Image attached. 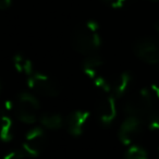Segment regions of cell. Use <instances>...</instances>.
Here are the masks:
<instances>
[{"label":"cell","instance_id":"6da1fadb","mask_svg":"<svg viewBox=\"0 0 159 159\" xmlns=\"http://www.w3.org/2000/svg\"><path fill=\"white\" fill-rule=\"evenodd\" d=\"M98 23L96 21H89L84 26H81L75 31L72 37V47L74 50L84 56L95 53L102 45Z\"/></svg>","mask_w":159,"mask_h":159},{"label":"cell","instance_id":"7a4b0ae2","mask_svg":"<svg viewBox=\"0 0 159 159\" xmlns=\"http://www.w3.org/2000/svg\"><path fill=\"white\" fill-rule=\"evenodd\" d=\"M124 111L128 116L142 118L144 116L149 117L154 112V100L152 93L148 89H142L133 94L124 105Z\"/></svg>","mask_w":159,"mask_h":159},{"label":"cell","instance_id":"3957f363","mask_svg":"<svg viewBox=\"0 0 159 159\" xmlns=\"http://www.w3.org/2000/svg\"><path fill=\"white\" fill-rule=\"evenodd\" d=\"M40 108L38 99L27 92L19 94L16 102V117L25 124H33L37 120V112Z\"/></svg>","mask_w":159,"mask_h":159},{"label":"cell","instance_id":"277c9868","mask_svg":"<svg viewBox=\"0 0 159 159\" xmlns=\"http://www.w3.org/2000/svg\"><path fill=\"white\" fill-rule=\"evenodd\" d=\"M27 85L31 89L46 97H56L60 93V87L56 81L48 75L39 72H34L30 75L27 79Z\"/></svg>","mask_w":159,"mask_h":159},{"label":"cell","instance_id":"5b68a950","mask_svg":"<svg viewBox=\"0 0 159 159\" xmlns=\"http://www.w3.org/2000/svg\"><path fill=\"white\" fill-rule=\"evenodd\" d=\"M134 52L142 61L152 66H159V45L154 38H142L135 44Z\"/></svg>","mask_w":159,"mask_h":159},{"label":"cell","instance_id":"8992f818","mask_svg":"<svg viewBox=\"0 0 159 159\" xmlns=\"http://www.w3.org/2000/svg\"><path fill=\"white\" fill-rule=\"evenodd\" d=\"M142 119L134 116H128L119 129V139L124 145H131L142 130Z\"/></svg>","mask_w":159,"mask_h":159},{"label":"cell","instance_id":"52a82bcc","mask_svg":"<svg viewBox=\"0 0 159 159\" xmlns=\"http://www.w3.org/2000/svg\"><path fill=\"white\" fill-rule=\"evenodd\" d=\"M45 145V132L42 128H34L25 135L23 150L27 156L36 157L42 152Z\"/></svg>","mask_w":159,"mask_h":159},{"label":"cell","instance_id":"ba28073f","mask_svg":"<svg viewBox=\"0 0 159 159\" xmlns=\"http://www.w3.org/2000/svg\"><path fill=\"white\" fill-rule=\"evenodd\" d=\"M96 112H97L98 119L104 125H109L115 120L117 116V106H116V99L112 96H104L98 100L96 105Z\"/></svg>","mask_w":159,"mask_h":159},{"label":"cell","instance_id":"9c48e42d","mask_svg":"<svg viewBox=\"0 0 159 159\" xmlns=\"http://www.w3.org/2000/svg\"><path fill=\"white\" fill-rule=\"evenodd\" d=\"M89 113L84 110H76L73 111L68 117V130L71 135L73 136H80L82 134L83 129H84L85 122L89 119Z\"/></svg>","mask_w":159,"mask_h":159},{"label":"cell","instance_id":"30bf717a","mask_svg":"<svg viewBox=\"0 0 159 159\" xmlns=\"http://www.w3.org/2000/svg\"><path fill=\"white\" fill-rule=\"evenodd\" d=\"M102 63L104 60L98 53H91L86 56L83 61V71L89 79L94 80L97 76V70L102 66Z\"/></svg>","mask_w":159,"mask_h":159},{"label":"cell","instance_id":"8fae6325","mask_svg":"<svg viewBox=\"0 0 159 159\" xmlns=\"http://www.w3.org/2000/svg\"><path fill=\"white\" fill-rule=\"evenodd\" d=\"M132 81V75L129 72H122L118 75L113 81L112 89L113 93L117 97H122L125 94V92L128 91L130 83Z\"/></svg>","mask_w":159,"mask_h":159},{"label":"cell","instance_id":"7c38bea8","mask_svg":"<svg viewBox=\"0 0 159 159\" xmlns=\"http://www.w3.org/2000/svg\"><path fill=\"white\" fill-rule=\"evenodd\" d=\"M40 123L48 130H59L63 125V119L59 113H44L40 117Z\"/></svg>","mask_w":159,"mask_h":159},{"label":"cell","instance_id":"4fadbf2b","mask_svg":"<svg viewBox=\"0 0 159 159\" xmlns=\"http://www.w3.org/2000/svg\"><path fill=\"white\" fill-rule=\"evenodd\" d=\"M13 66H14V69L16 70V72L22 73V74H25V75H27V76H30V75H32L34 73L32 62L30 61L27 58H25L24 56L20 55V53L14 56Z\"/></svg>","mask_w":159,"mask_h":159},{"label":"cell","instance_id":"5bb4252c","mask_svg":"<svg viewBox=\"0 0 159 159\" xmlns=\"http://www.w3.org/2000/svg\"><path fill=\"white\" fill-rule=\"evenodd\" d=\"M124 159H148V155L141 146L131 145L124 155Z\"/></svg>","mask_w":159,"mask_h":159},{"label":"cell","instance_id":"9a60e30c","mask_svg":"<svg viewBox=\"0 0 159 159\" xmlns=\"http://www.w3.org/2000/svg\"><path fill=\"white\" fill-rule=\"evenodd\" d=\"M1 139L3 142L12 139V120L8 116H3L1 119Z\"/></svg>","mask_w":159,"mask_h":159},{"label":"cell","instance_id":"2e32d148","mask_svg":"<svg viewBox=\"0 0 159 159\" xmlns=\"http://www.w3.org/2000/svg\"><path fill=\"white\" fill-rule=\"evenodd\" d=\"M93 82H94V85H95L97 89H99L100 91L105 92V93H108V92H110L111 89H112L111 85L109 84L108 81H107L105 77L99 76V75H97V76L93 80Z\"/></svg>","mask_w":159,"mask_h":159},{"label":"cell","instance_id":"e0dca14e","mask_svg":"<svg viewBox=\"0 0 159 159\" xmlns=\"http://www.w3.org/2000/svg\"><path fill=\"white\" fill-rule=\"evenodd\" d=\"M148 126L152 131H159V112H152L149 116Z\"/></svg>","mask_w":159,"mask_h":159},{"label":"cell","instance_id":"ac0fdd59","mask_svg":"<svg viewBox=\"0 0 159 159\" xmlns=\"http://www.w3.org/2000/svg\"><path fill=\"white\" fill-rule=\"evenodd\" d=\"M26 156V152L24 150H13L7 154L3 159H24Z\"/></svg>","mask_w":159,"mask_h":159},{"label":"cell","instance_id":"d6986e66","mask_svg":"<svg viewBox=\"0 0 159 159\" xmlns=\"http://www.w3.org/2000/svg\"><path fill=\"white\" fill-rule=\"evenodd\" d=\"M104 1L112 9H121L125 3V0H104Z\"/></svg>","mask_w":159,"mask_h":159},{"label":"cell","instance_id":"ffe728a7","mask_svg":"<svg viewBox=\"0 0 159 159\" xmlns=\"http://www.w3.org/2000/svg\"><path fill=\"white\" fill-rule=\"evenodd\" d=\"M12 0H0V9L7 10L11 7Z\"/></svg>","mask_w":159,"mask_h":159},{"label":"cell","instance_id":"44dd1931","mask_svg":"<svg viewBox=\"0 0 159 159\" xmlns=\"http://www.w3.org/2000/svg\"><path fill=\"white\" fill-rule=\"evenodd\" d=\"M152 91L155 95L157 96V98L159 99V82H155L152 84Z\"/></svg>","mask_w":159,"mask_h":159},{"label":"cell","instance_id":"7402d4cb","mask_svg":"<svg viewBox=\"0 0 159 159\" xmlns=\"http://www.w3.org/2000/svg\"><path fill=\"white\" fill-rule=\"evenodd\" d=\"M155 31H156L159 35V20H157L156 22H155Z\"/></svg>","mask_w":159,"mask_h":159},{"label":"cell","instance_id":"603a6c76","mask_svg":"<svg viewBox=\"0 0 159 159\" xmlns=\"http://www.w3.org/2000/svg\"><path fill=\"white\" fill-rule=\"evenodd\" d=\"M147 1H152V2H157V1H159V0H147Z\"/></svg>","mask_w":159,"mask_h":159},{"label":"cell","instance_id":"cb8c5ba5","mask_svg":"<svg viewBox=\"0 0 159 159\" xmlns=\"http://www.w3.org/2000/svg\"><path fill=\"white\" fill-rule=\"evenodd\" d=\"M156 159H159V149H158V154H157V158Z\"/></svg>","mask_w":159,"mask_h":159},{"label":"cell","instance_id":"d4e9b609","mask_svg":"<svg viewBox=\"0 0 159 159\" xmlns=\"http://www.w3.org/2000/svg\"><path fill=\"white\" fill-rule=\"evenodd\" d=\"M157 43H158V45H159V35H158V38H157Z\"/></svg>","mask_w":159,"mask_h":159}]
</instances>
